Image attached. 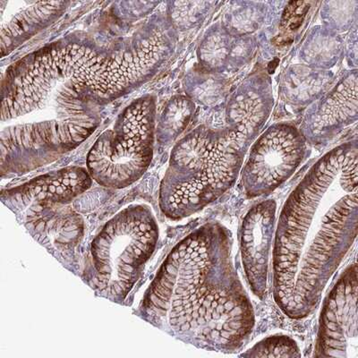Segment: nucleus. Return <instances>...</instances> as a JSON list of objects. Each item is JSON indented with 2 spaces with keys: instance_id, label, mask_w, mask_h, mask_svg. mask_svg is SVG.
Here are the masks:
<instances>
[{
  "instance_id": "obj_1",
  "label": "nucleus",
  "mask_w": 358,
  "mask_h": 358,
  "mask_svg": "<svg viewBox=\"0 0 358 358\" xmlns=\"http://www.w3.org/2000/svg\"><path fill=\"white\" fill-rule=\"evenodd\" d=\"M358 151L343 143L318 159L287 198L275 229L271 289L292 320L311 315L357 238Z\"/></svg>"
},
{
  "instance_id": "obj_2",
  "label": "nucleus",
  "mask_w": 358,
  "mask_h": 358,
  "mask_svg": "<svg viewBox=\"0 0 358 358\" xmlns=\"http://www.w3.org/2000/svg\"><path fill=\"white\" fill-rule=\"evenodd\" d=\"M231 231L220 222L193 230L169 252L143 310L157 325L223 353L241 350L255 313L233 259Z\"/></svg>"
},
{
  "instance_id": "obj_3",
  "label": "nucleus",
  "mask_w": 358,
  "mask_h": 358,
  "mask_svg": "<svg viewBox=\"0 0 358 358\" xmlns=\"http://www.w3.org/2000/svg\"><path fill=\"white\" fill-rule=\"evenodd\" d=\"M248 145L234 129L199 127L175 146L163 178L159 207L169 219L187 218L218 201L241 173Z\"/></svg>"
},
{
  "instance_id": "obj_4",
  "label": "nucleus",
  "mask_w": 358,
  "mask_h": 358,
  "mask_svg": "<svg viewBox=\"0 0 358 358\" xmlns=\"http://www.w3.org/2000/svg\"><path fill=\"white\" fill-rule=\"evenodd\" d=\"M159 241L151 210L134 206L105 224L91 246L86 280L101 296L123 301L139 279Z\"/></svg>"
},
{
  "instance_id": "obj_5",
  "label": "nucleus",
  "mask_w": 358,
  "mask_h": 358,
  "mask_svg": "<svg viewBox=\"0 0 358 358\" xmlns=\"http://www.w3.org/2000/svg\"><path fill=\"white\" fill-rule=\"evenodd\" d=\"M155 112V101L142 99L127 108L116 131L99 138L87 159L89 173L97 183L124 188L145 173L153 155Z\"/></svg>"
},
{
  "instance_id": "obj_6",
  "label": "nucleus",
  "mask_w": 358,
  "mask_h": 358,
  "mask_svg": "<svg viewBox=\"0 0 358 358\" xmlns=\"http://www.w3.org/2000/svg\"><path fill=\"white\" fill-rule=\"evenodd\" d=\"M308 155L302 133L289 124H276L252 145L241 169L246 197L267 196L286 183Z\"/></svg>"
},
{
  "instance_id": "obj_7",
  "label": "nucleus",
  "mask_w": 358,
  "mask_h": 358,
  "mask_svg": "<svg viewBox=\"0 0 358 358\" xmlns=\"http://www.w3.org/2000/svg\"><path fill=\"white\" fill-rule=\"evenodd\" d=\"M357 273L348 264L321 302L313 356L357 358Z\"/></svg>"
},
{
  "instance_id": "obj_8",
  "label": "nucleus",
  "mask_w": 358,
  "mask_h": 358,
  "mask_svg": "<svg viewBox=\"0 0 358 358\" xmlns=\"http://www.w3.org/2000/svg\"><path fill=\"white\" fill-rule=\"evenodd\" d=\"M277 217L276 201L264 200L252 206L239 227V250L245 281L252 295L261 300L268 293Z\"/></svg>"
},
{
  "instance_id": "obj_9",
  "label": "nucleus",
  "mask_w": 358,
  "mask_h": 358,
  "mask_svg": "<svg viewBox=\"0 0 358 358\" xmlns=\"http://www.w3.org/2000/svg\"><path fill=\"white\" fill-rule=\"evenodd\" d=\"M91 185V175L85 169H63L8 191L6 199L22 209L29 204H64L84 193Z\"/></svg>"
},
{
  "instance_id": "obj_10",
  "label": "nucleus",
  "mask_w": 358,
  "mask_h": 358,
  "mask_svg": "<svg viewBox=\"0 0 358 358\" xmlns=\"http://www.w3.org/2000/svg\"><path fill=\"white\" fill-rule=\"evenodd\" d=\"M31 208V213L28 214L25 225L39 241L43 239V245L64 252L78 244L84 233V224L78 214L60 213L50 215L39 207Z\"/></svg>"
},
{
  "instance_id": "obj_11",
  "label": "nucleus",
  "mask_w": 358,
  "mask_h": 358,
  "mask_svg": "<svg viewBox=\"0 0 358 358\" xmlns=\"http://www.w3.org/2000/svg\"><path fill=\"white\" fill-rule=\"evenodd\" d=\"M357 117V75L351 73L328 97L313 118L312 130L315 134L328 132L356 121Z\"/></svg>"
},
{
  "instance_id": "obj_12",
  "label": "nucleus",
  "mask_w": 358,
  "mask_h": 358,
  "mask_svg": "<svg viewBox=\"0 0 358 358\" xmlns=\"http://www.w3.org/2000/svg\"><path fill=\"white\" fill-rule=\"evenodd\" d=\"M268 113V101L264 95L258 94L257 90H248L236 96L230 104L229 114L232 121L230 127L235 129L242 142L248 145L263 126Z\"/></svg>"
},
{
  "instance_id": "obj_13",
  "label": "nucleus",
  "mask_w": 358,
  "mask_h": 358,
  "mask_svg": "<svg viewBox=\"0 0 358 358\" xmlns=\"http://www.w3.org/2000/svg\"><path fill=\"white\" fill-rule=\"evenodd\" d=\"M243 357H301L297 342L289 336L276 334L257 342L246 350Z\"/></svg>"
},
{
  "instance_id": "obj_14",
  "label": "nucleus",
  "mask_w": 358,
  "mask_h": 358,
  "mask_svg": "<svg viewBox=\"0 0 358 358\" xmlns=\"http://www.w3.org/2000/svg\"><path fill=\"white\" fill-rule=\"evenodd\" d=\"M309 8L308 2H290L284 12L282 22H281L283 30L293 31L299 28Z\"/></svg>"
}]
</instances>
